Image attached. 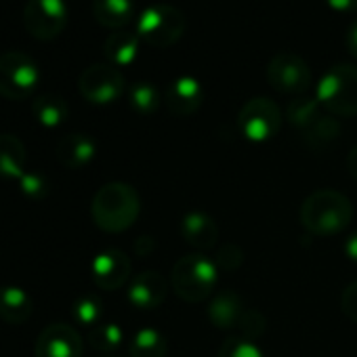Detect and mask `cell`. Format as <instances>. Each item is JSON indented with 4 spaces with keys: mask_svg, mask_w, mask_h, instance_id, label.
Segmentation results:
<instances>
[{
    "mask_svg": "<svg viewBox=\"0 0 357 357\" xmlns=\"http://www.w3.org/2000/svg\"><path fill=\"white\" fill-rule=\"evenodd\" d=\"M105 357H114V355H105Z\"/></svg>",
    "mask_w": 357,
    "mask_h": 357,
    "instance_id": "f35d334b",
    "label": "cell"
},
{
    "mask_svg": "<svg viewBox=\"0 0 357 357\" xmlns=\"http://www.w3.org/2000/svg\"><path fill=\"white\" fill-rule=\"evenodd\" d=\"M78 89L89 103L107 105L124 93V76L112 63H93L80 74Z\"/></svg>",
    "mask_w": 357,
    "mask_h": 357,
    "instance_id": "30bf717a",
    "label": "cell"
},
{
    "mask_svg": "<svg viewBox=\"0 0 357 357\" xmlns=\"http://www.w3.org/2000/svg\"><path fill=\"white\" fill-rule=\"evenodd\" d=\"M185 13L164 3L145 7L137 17V36L155 49H168L176 45L185 34Z\"/></svg>",
    "mask_w": 357,
    "mask_h": 357,
    "instance_id": "5b68a950",
    "label": "cell"
},
{
    "mask_svg": "<svg viewBox=\"0 0 357 357\" xmlns=\"http://www.w3.org/2000/svg\"><path fill=\"white\" fill-rule=\"evenodd\" d=\"M347 49H349L351 57L357 59V20L349 26V32H347Z\"/></svg>",
    "mask_w": 357,
    "mask_h": 357,
    "instance_id": "d590c367",
    "label": "cell"
},
{
    "mask_svg": "<svg viewBox=\"0 0 357 357\" xmlns=\"http://www.w3.org/2000/svg\"><path fill=\"white\" fill-rule=\"evenodd\" d=\"M32 296L20 286H0V317L7 324H24L32 315Z\"/></svg>",
    "mask_w": 357,
    "mask_h": 357,
    "instance_id": "d6986e66",
    "label": "cell"
},
{
    "mask_svg": "<svg viewBox=\"0 0 357 357\" xmlns=\"http://www.w3.org/2000/svg\"><path fill=\"white\" fill-rule=\"evenodd\" d=\"M97 155V143L82 132H70L57 143V158L66 168H82Z\"/></svg>",
    "mask_w": 357,
    "mask_h": 357,
    "instance_id": "e0dca14e",
    "label": "cell"
},
{
    "mask_svg": "<svg viewBox=\"0 0 357 357\" xmlns=\"http://www.w3.org/2000/svg\"><path fill=\"white\" fill-rule=\"evenodd\" d=\"M246 307H244V298L234 292V290H223L219 292L211 305H208V319L215 328L221 330H240V324L246 315Z\"/></svg>",
    "mask_w": 357,
    "mask_h": 357,
    "instance_id": "9a60e30c",
    "label": "cell"
},
{
    "mask_svg": "<svg viewBox=\"0 0 357 357\" xmlns=\"http://www.w3.org/2000/svg\"><path fill=\"white\" fill-rule=\"evenodd\" d=\"M342 248H344L347 259L357 263V231H355V234H351V236L344 240V246H342Z\"/></svg>",
    "mask_w": 357,
    "mask_h": 357,
    "instance_id": "8d00e7d4",
    "label": "cell"
},
{
    "mask_svg": "<svg viewBox=\"0 0 357 357\" xmlns=\"http://www.w3.org/2000/svg\"><path fill=\"white\" fill-rule=\"evenodd\" d=\"M153 248H155V242H153L149 236H141V238L135 242V252H137L139 257H145V255H149Z\"/></svg>",
    "mask_w": 357,
    "mask_h": 357,
    "instance_id": "e575fe53",
    "label": "cell"
},
{
    "mask_svg": "<svg viewBox=\"0 0 357 357\" xmlns=\"http://www.w3.org/2000/svg\"><path fill=\"white\" fill-rule=\"evenodd\" d=\"M130 357H166L168 353V340L166 336L155 328H141L130 344H128Z\"/></svg>",
    "mask_w": 357,
    "mask_h": 357,
    "instance_id": "cb8c5ba5",
    "label": "cell"
},
{
    "mask_svg": "<svg viewBox=\"0 0 357 357\" xmlns=\"http://www.w3.org/2000/svg\"><path fill=\"white\" fill-rule=\"evenodd\" d=\"M139 47H141V38L137 36V32L118 30V32L107 36V40L103 45V53L112 66L126 68L137 59Z\"/></svg>",
    "mask_w": 357,
    "mask_h": 357,
    "instance_id": "ac0fdd59",
    "label": "cell"
},
{
    "mask_svg": "<svg viewBox=\"0 0 357 357\" xmlns=\"http://www.w3.org/2000/svg\"><path fill=\"white\" fill-rule=\"evenodd\" d=\"M217 357H265L259 344L244 336H231L223 342Z\"/></svg>",
    "mask_w": 357,
    "mask_h": 357,
    "instance_id": "f1b7e54d",
    "label": "cell"
},
{
    "mask_svg": "<svg viewBox=\"0 0 357 357\" xmlns=\"http://www.w3.org/2000/svg\"><path fill=\"white\" fill-rule=\"evenodd\" d=\"M269 84L284 95H305L311 86V70L307 61L294 53H278L267 63Z\"/></svg>",
    "mask_w": 357,
    "mask_h": 357,
    "instance_id": "9c48e42d",
    "label": "cell"
},
{
    "mask_svg": "<svg viewBox=\"0 0 357 357\" xmlns=\"http://www.w3.org/2000/svg\"><path fill=\"white\" fill-rule=\"evenodd\" d=\"M24 26L36 40H53L68 26L66 0H28L24 9Z\"/></svg>",
    "mask_w": 357,
    "mask_h": 357,
    "instance_id": "ba28073f",
    "label": "cell"
},
{
    "mask_svg": "<svg viewBox=\"0 0 357 357\" xmlns=\"http://www.w3.org/2000/svg\"><path fill=\"white\" fill-rule=\"evenodd\" d=\"M324 107L321 103L317 101L315 95H298V97H292V101L288 103V109H286V116H288V122L298 128L301 132H305L311 124H315L321 116H324Z\"/></svg>",
    "mask_w": 357,
    "mask_h": 357,
    "instance_id": "603a6c76",
    "label": "cell"
},
{
    "mask_svg": "<svg viewBox=\"0 0 357 357\" xmlns=\"http://www.w3.org/2000/svg\"><path fill=\"white\" fill-rule=\"evenodd\" d=\"M282 126V112L269 97H255L246 101L238 114L240 132L252 143H265L278 135Z\"/></svg>",
    "mask_w": 357,
    "mask_h": 357,
    "instance_id": "52a82bcc",
    "label": "cell"
},
{
    "mask_svg": "<svg viewBox=\"0 0 357 357\" xmlns=\"http://www.w3.org/2000/svg\"><path fill=\"white\" fill-rule=\"evenodd\" d=\"M141 211L139 194L128 183H107L103 185L91 204L93 221L99 229L107 234H120L135 225Z\"/></svg>",
    "mask_w": 357,
    "mask_h": 357,
    "instance_id": "7a4b0ae2",
    "label": "cell"
},
{
    "mask_svg": "<svg viewBox=\"0 0 357 357\" xmlns=\"http://www.w3.org/2000/svg\"><path fill=\"white\" fill-rule=\"evenodd\" d=\"M89 344L97 351V353H114L122 340H124V330L114 324V321H101L95 328H91L89 332Z\"/></svg>",
    "mask_w": 357,
    "mask_h": 357,
    "instance_id": "484cf974",
    "label": "cell"
},
{
    "mask_svg": "<svg viewBox=\"0 0 357 357\" xmlns=\"http://www.w3.org/2000/svg\"><path fill=\"white\" fill-rule=\"evenodd\" d=\"M93 15L101 26L118 32L132 20L135 0H93Z\"/></svg>",
    "mask_w": 357,
    "mask_h": 357,
    "instance_id": "44dd1931",
    "label": "cell"
},
{
    "mask_svg": "<svg viewBox=\"0 0 357 357\" xmlns=\"http://www.w3.org/2000/svg\"><path fill=\"white\" fill-rule=\"evenodd\" d=\"M219 284V267L213 259L202 252H192L181 257L170 273L172 292L185 303L206 301Z\"/></svg>",
    "mask_w": 357,
    "mask_h": 357,
    "instance_id": "3957f363",
    "label": "cell"
},
{
    "mask_svg": "<svg viewBox=\"0 0 357 357\" xmlns=\"http://www.w3.org/2000/svg\"><path fill=\"white\" fill-rule=\"evenodd\" d=\"M298 219L303 227L319 238H330L344 231L353 219L351 200L334 190H317L305 198Z\"/></svg>",
    "mask_w": 357,
    "mask_h": 357,
    "instance_id": "6da1fadb",
    "label": "cell"
},
{
    "mask_svg": "<svg viewBox=\"0 0 357 357\" xmlns=\"http://www.w3.org/2000/svg\"><path fill=\"white\" fill-rule=\"evenodd\" d=\"M324 3L338 11V13H351V11H357V0H324Z\"/></svg>",
    "mask_w": 357,
    "mask_h": 357,
    "instance_id": "836d02e7",
    "label": "cell"
},
{
    "mask_svg": "<svg viewBox=\"0 0 357 357\" xmlns=\"http://www.w3.org/2000/svg\"><path fill=\"white\" fill-rule=\"evenodd\" d=\"M168 294V282L158 271H141L132 278L126 290V298L137 309H155Z\"/></svg>",
    "mask_w": 357,
    "mask_h": 357,
    "instance_id": "5bb4252c",
    "label": "cell"
},
{
    "mask_svg": "<svg viewBox=\"0 0 357 357\" xmlns=\"http://www.w3.org/2000/svg\"><path fill=\"white\" fill-rule=\"evenodd\" d=\"M93 282L103 290H118L130 278V259L116 248L99 252L91 263Z\"/></svg>",
    "mask_w": 357,
    "mask_h": 357,
    "instance_id": "7c38bea8",
    "label": "cell"
},
{
    "mask_svg": "<svg viewBox=\"0 0 357 357\" xmlns=\"http://www.w3.org/2000/svg\"><path fill=\"white\" fill-rule=\"evenodd\" d=\"M347 168H349V174L353 176V178H357V145L349 151V155H347Z\"/></svg>",
    "mask_w": 357,
    "mask_h": 357,
    "instance_id": "74e56055",
    "label": "cell"
},
{
    "mask_svg": "<svg viewBox=\"0 0 357 357\" xmlns=\"http://www.w3.org/2000/svg\"><path fill=\"white\" fill-rule=\"evenodd\" d=\"M36 357H82V338L70 324H51L38 334Z\"/></svg>",
    "mask_w": 357,
    "mask_h": 357,
    "instance_id": "8fae6325",
    "label": "cell"
},
{
    "mask_svg": "<svg viewBox=\"0 0 357 357\" xmlns=\"http://www.w3.org/2000/svg\"><path fill=\"white\" fill-rule=\"evenodd\" d=\"M181 236L196 250H211L219 242V225L211 215L202 211H194L183 217Z\"/></svg>",
    "mask_w": 357,
    "mask_h": 357,
    "instance_id": "2e32d148",
    "label": "cell"
},
{
    "mask_svg": "<svg viewBox=\"0 0 357 357\" xmlns=\"http://www.w3.org/2000/svg\"><path fill=\"white\" fill-rule=\"evenodd\" d=\"M315 97L332 116H357V66L336 63L326 70L315 86Z\"/></svg>",
    "mask_w": 357,
    "mask_h": 357,
    "instance_id": "277c9868",
    "label": "cell"
},
{
    "mask_svg": "<svg viewBox=\"0 0 357 357\" xmlns=\"http://www.w3.org/2000/svg\"><path fill=\"white\" fill-rule=\"evenodd\" d=\"M40 70L26 53L9 51L0 55V95L5 99H26L36 91Z\"/></svg>",
    "mask_w": 357,
    "mask_h": 357,
    "instance_id": "8992f818",
    "label": "cell"
},
{
    "mask_svg": "<svg viewBox=\"0 0 357 357\" xmlns=\"http://www.w3.org/2000/svg\"><path fill=\"white\" fill-rule=\"evenodd\" d=\"M160 91L151 82H135L128 89V103L141 116H151L160 109Z\"/></svg>",
    "mask_w": 357,
    "mask_h": 357,
    "instance_id": "4316f807",
    "label": "cell"
},
{
    "mask_svg": "<svg viewBox=\"0 0 357 357\" xmlns=\"http://www.w3.org/2000/svg\"><path fill=\"white\" fill-rule=\"evenodd\" d=\"M267 328V319L263 313L255 311V309H248L242 324H240V336L244 338H250V340H257Z\"/></svg>",
    "mask_w": 357,
    "mask_h": 357,
    "instance_id": "1f68e13d",
    "label": "cell"
},
{
    "mask_svg": "<svg viewBox=\"0 0 357 357\" xmlns=\"http://www.w3.org/2000/svg\"><path fill=\"white\" fill-rule=\"evenodd\" d=\"M340 311L347 319L357 324V280L351 282L340 294Z\"/></svg>",
    "mask_w": 357,
    "mask_h": 357,
    "instance_id": "d6a6232c",
    "label": "cell"
},
{
    "mask_svg": "<svg viewBox=\"0 0 357 357\" xmlns=\"http://www.w3.org/2000/svg\"><path fill=\"white\" fill-rule=\"evenodd\" d=\"M166 107L174 116H192L204 103V86L194 76H178L166 86Z\"/></svg>",
    "mask_w": 357,
    "mask_h": 357,
    "instance_id": "4fadbf2b",
    "label": "cell"
},
{
    "mask_svg": "<svg viewBox=\"0 0 357 357\" xmlns=\"http://www.w3.org/2000/svg\"><path fill=\"white\" fill-rule=\"evenodd\" d=\"M215 263L223 271H236L244 263V250L238 244H223Z\"/></svg>",
    "mask_w": 357,
    "mask_h": 357,
    "instance_id": "4dcf8cb0",
    "label": "cell"
},
{
    "mask_svg": "<svg viewBox=\"0 0 357 357\" xmlns=\"http://www.w3.org/2000/svg\"><path fill=\"white\" fill-rule=\"evenodd\" d=\"M340 137V122L336 120V116L332 114H324L315 124H311L305 132H303V139L305 143L319 151V149H326L330 143H334L336 139Z\"/></svg>",
    "mask_w": 357,
    "mask_h": 357,
    "instance_id": "d4e9b609",
    "label": "cell"
},
{
    "mask_svg": "<svg viewBox=\"0 0 357 357\" xmlns=\"http://www.w3.org/2000/svg\"><path fill=\"white\" fill-rule=\"evenodd\" d=\"M28 166V151L15 135H0V176L22 178Z\"/></svg>",
    "mask_w": 357,
    "mask_h": 357,
    "instance_id": "ffe728a7",
    "label": "cell"
},
{
    "mask_svg": "<svg viewBox=\"0 0 357 357\" xmlns=\"http://www.w3.org/2000/svg\"><path fill=\"white\" fill-rule=\"evenodd\" d=\"M32 112H34V118L38 120V124L45 128H57L70 116V107H68L66 99L55 93L38 95L32 103Z\"/></svg>",
    "mask_w": 357,
    "mask_h": 357,
    "instance_id": "7402d4cb",
    "label": "cell"
},
{
    "mask_svg": "<svg viewBox=\"0 0 357 357\" xmlns=\"http://www.w3.org/2000/svg\"><path fill=\"white\" fill-rule=\"evenodd\" d=\"M72 317L89 328H95L97 324H101L103 317V305L97 296L93 294H84L80 296L74 305H72Z\"/></svg>",
    "mask_w": 357,
    "mask_h": 357,
    "instance_id": "83f0119b",
    "label": "cell"
},
{
    "mask_svg": "<svg viewBox=\"0 0 357 357\" xmlns=\"http://www.w3.org/2000/svg\"><path fill=\"white\" fill-rule=\"evenodd\" d=\"M20 190L24 196H28L30 200H43L49 194V183L43 174L36 172H26L20 178Z\"/></svg>",
    "mask_w": 357,
    "mask_h": 357,
    "instance_id": "f546056e",
    "label": "cell"
}]
</instances>
